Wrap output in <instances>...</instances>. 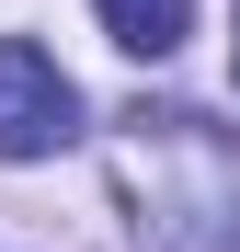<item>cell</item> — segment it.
Masks as SVG:
<instances>
[{"label":"cell","instance_id":"obj_3","mask_svg":"<svg viewBox=\"0 0 240 252\" xmlns=\"http://www.w3.org/2000/svg\"><path fill=\"white\" fill-rule=\"evenodd\" d=\"M92 12H103V34L126 58H172L183 34H194V0H92Z\"/></svg>","mask_w":240,"mask_h":252},{"label":"cell","instance_id":"obj_1","mask_svg":"<svg viewBox=\"0 0 240 252\" xmlns=\"http://www.w3.org/2000/svg\"><path fill=\"white\" fill-rule=\"evenodd\" d=\"M126 184L149 195V252H229L240 218V149L194 115H126Z\"/></svg>","mask_w":240,"mask_h":252},{"label":"cell","instance_id":"obj_2","mask_svg":"<svg viewBox=\"0 0 240 252\" xmlns=\"http://www.w3.org/2000/svg\"><path fill=\"white\" fill-rule=\"evenodd\" d=\"M80 138V92L34 34H0V160H46Z\"/></svg>","mask_w":240,"mask_h":252},{"label":"cell","instance_id":"obj_4","mask_svg":"<svg viewBox=\"0 0 240 252\" xmlns=\"http://www.w3.org/2000/svg\"><path fill=\"white\" fill-rule=\"evenodd\" d=\"M229 80H240V0H229Z\"/></svg>","mask_w":240,"mask_h":252}]
</instances>
